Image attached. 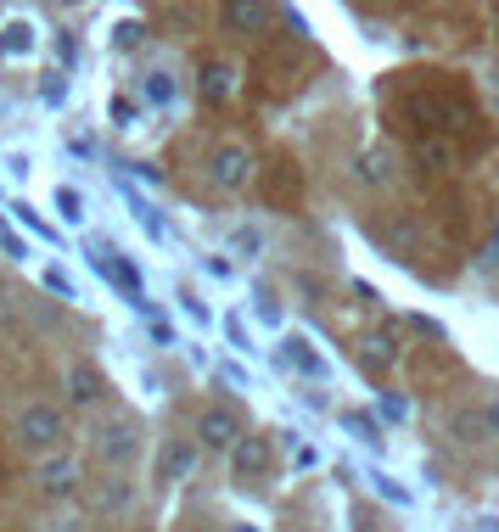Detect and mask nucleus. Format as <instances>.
I'll use <instances>...</instances> for the list:
<instances>
[{"mask_svg": "<svg viewBox=\"0 0 499 532\" xmlns=\"http://www.w3.org/2000/svg\"><path fill=\"white\" fill-rule=\"evenodd\" d=\"M483 426H488V432H494V437H499V398H494V404H488V409H483Z\"/></svg>", "mask_w": 499, "mask_h": 532, "instance_id": "24", "label": "nucleus"}, {"mask_svg": "<svg viewBox=\"0 0 499 532\" xmlns=\"http://www.w3.org/2000/svg\"><path fill=\"white\" fill-rule=\"evenodd\" d=\"M348 426H354V432H365L376 443V420H365V415H348Z\"/></svg>", "mask_w": 499, "mask_h": 532, "instance_id": "23", "label": "nucleus"}, {"mask_svg": "<svg viewBox=\"0 0 499 532\" xmlns=\"http://www.w3.org/2000/svg\"><path fill=\"white\" fill-rule=\"evenodd\" d=\"M129 493H135V488H129L124 476L113 471V476H101L96 488H90V504H96L101 516H118V510H124V504H129Z\"/></svg>", "mask_w": 499, "mask_h": 532, "instance_id": "12", "label": "nucleus"}, {"mask_svg": "<svg viewBox=\"0 0 499 532\" xmlns=\"http://www.w3.org/2000/svg\"><path fill=\"white\" fill-rule=\"evenodd\" d=\"M359 364H365L371 376H387V370L399 364V342H393V325H376V331L359 336Z\"/></svg>", "mask_w": 499, "mask_h": 532, "instance_id": "4", "label": "nucleus"}, {"mask_svg": "<svg viewBox=\"0 0 499 532\" xmlns=\"http://www.w3.org/2000/svg\"><path fill=\"white\" fill-rule=\"evenodd\" d=\"M236 252H258V230H236Z\"/></svg>", "mask_w": 499, "mask_h": 532, "instance_id": "22", "label": "nucleus"}, {"mask_svg": "<svg viewBox=\"0 0 499 532\" xmlns=\"http://www.w3.org/2000/svg\"><path fill=\"white\" fill-rule=\"evenodd\" d=\"M45 292H57V297H73V280L57 275V269H45Z\"/></svg>", "mask_w": 499, "mask_h": 532, "instance_id": "19", "label": "nucleus"}, {"mask_svg": "<svg viewBox=\"0 0 499 532\" xmlns=\"http://www.w3.org/2000/svg\"><path fill=\"white\" fill-rule=\"evenodd\" d=\"M73 488H79V460H73V454H51V460L40 465V493L45 499H68Z\"/></svg>", "mask_w": 499, "mask_h": 532, "instance_id": "6", "label": "nucleus"}, {"mask_svg": "<svg viewBox=\"0 0 499 532\" xmlns=\"http://www.w3.org/2000/svg\"><path fill=\"white\" fill-rule=\"evenodd\" d=\"M191 471H197V448L174 437V443L163 448V460H157V482H180V476H191Z\"/></svg>", "mask_w": 499, "mask_h": 532, "instance_id": "11", "label": "nucleus"}, {"mask_svg": "<svg viewBox=\"0 0 499 532\" xmlns=\"http://www.w3.org/2000/svg\"><path fill=\"white\" fill-rule=\"evenodd\" d=\"M455 432L466 437V443H477V437H483L488 426H483V415H455Z\"/></svg>", "mask_w": 499, "mask_h": 532, "instance_id": "18", "label": "nucleus"}, {"mask_svg": "<svg viewBox=\"0 0 499 532\" xmlns=\"http://www.w3.org/2000/svg\"><path fill=\"white\" fill-rule=\"evenodd\" d=\"M90 264H96L101 269V275H107V280H113V286H118V292H124V297H135V303H146V297H141V280H135V275H129V269H124V258H118V252H107V247H90Z\"/></svg>", "mask_w": 499, "mask_h": 532, "instance_id": "9", "label": "nucleus"}, {"mask_svg": "<svg viewBox=\"0 0 499 532\" xmlns=\"http://www.w3.org/2000/svg\"><path fill=\"white\" fill-rule=\"evenodd\" d=\"M45 532H85V521H79V516H62V521H51Z\"/></svg>", "mask_w": 499, "mask_h": 532, "instance_id": "21", "label": "nucleus"}, {"mask_svg": "<svg viewBox=\"0 0 499 532\" xmlns=\"http://www.w3.org/2000/svg\"><path fill=\"white\" fill-rule=\"evenodd\" d=\"M359 174H365V180H371V185H382V180H387V157H382V152L359 157Z\"/></svg>", "mask_w": 499, "mask_h": 532, "instance_id": "17", "label": "nucleus"}, {"mask_svg": "<svg viewBox=\"0 0 499 532\" xmlns=\"http://www.w3.org/2000/svg\"><path fill=\"white\" fill-rule=\"evenodd\" d=\"M68 398H73V404H96V398H101V376L90 370V364H73V370H68Z\"/></svg>", "mask_w": 499, "mask_h": 532, "instance_id": "13", "label": "nucleus"}, {"mask_svg": "<svg viewBox=\"0 0 499 532\" xmlns=\"http://www.w3.org/2000/svg\"><path fill=\"white\" fill-rule=\"evenodd\" d=\"M483 258H488V264H499V230H494V236H488V247H483Z\"/></svg>", "mask_w": 499, "mask_h": 532, "instance_id": "25", "label": "nucleus"}, {"mask_svg": "<svg viewBox=\"0 0 499 532\" xmlns=\"http://www.w3.org/2000/svg\"><path fill=\"white\" fill-rule=\"evenodd\" d=\"M0 247H6V258H23V241H17L6 224H0Z\"/></svg>", "mask_w": 499, "mask_h": 532, "instance_id": "20", "label": "nucleus"}, {"mask_svg": "<svg viewBox=\"0 0 499 532\" xmlns=\"http://www.w3.org/2000/svg\"><path fill=\"white\" fill-rule=\"evenodd\" d=\"M146 96H152L157 107H163V101H174V79H169V73H146Z\"/></svg>", "mask_w": 499, "mask_h": 532, "instance_id": "16", "label": "nucleus"}, {"mask_svg": "<svg viewBox=\"0 0 499 532\" xmlns=\"http://www.w3.org/2000/svg\"><path fill=\"white\" fill-rule=\"evenodd\" d=\"M286 359L298 364L303 376H326V364H320V359L309 353V342H303V336H292V342H286Z\"/></svg>", "mask_w": 499, "mask_h": 532, "instance_id": "14", "label": "nucleus"}, {"mask_svg": "<svg viewBox=\"0 0 499 532\" xmlns=\"http://www.w3.org/2000/svg\"><path fill=\"white\" fill-rule=\"evenodd\" d=\"M197 437L208 448H236V437H242V432H236V415H230V409H208V415L197 420Z\"/></svg>", "mask_w": 499, "mask_h": 532, "instance_id": "8", "label": "nucleus"}, {"mask_svg": "<svg viewBox=\"0 0 499 532\" xmlns=\"http://www.w3.org/2000/svg\"><path fill=\"white\" fill-rule=\"evenodd\" d=\"M17 443L34 448V454H45V448H57L62 443V409L51 404H34L23 409V420H17Z\"/></svg>", "mask_w": 499, "mask_h": 532, "instance_id": "1", "label": "nucleus"}, {"mask_svg": "<svg viewBox=\"0 0 499 532\" xmlns=\"http://www.w3.org/2000/svg\"><path fill=\"white\" fill-rule=\"evenodd\" d=\"M208 168H214V185H225V191H242V185L253 180V152H247V146H214Z\"/></svg>", "mask_w": 499, "mask_h": 532, "instance_id": "3", "label": "nucleus"}, {"mask_svg": "<svg viewBox=\"0 0 499 532\" xmlns=\"http://www.w3.org/2000/svg\"><path fill=\"white\" fill-rule=\"evenodd\" d=\"M230 96H236V68H230V62H208V68H202V101H208V107H225Z\"/></svg>", "mask_w": 499, "mask_h": 532, "instance_id": "10", "label": "nucleus"}, {"mask_svg": "<svg viewBox=\"0 0 499 532\" xmlns=\"http://www.w3.org/2000/svg\"><path fill=\"white\" fill-rule=\"evenodd\" d=\"M230 465H236V476H264L270 471V437H236V448H230Z\"/></svg>", "mask_w": 499, "mask_h": 532, "instance_id": "7", "label": "nucleus"}, {"mask_svg": "<svg viewBox=\"0 0 499 532\" xmlns=\"http://www.w3.org/2000/svg\"><path fill=\"white\" fill-rule=\"evenodd\" d=\"M236 532H253V527H236Z\"/></svg>", "mask_w": 499, "mask_h": 532, "instance_id": "26", "label": "nucleus"}, {"mask_svg": "<svg viewBox=\"0 0 499 532\" xmlns=\"http://www.w3.org/2000/svg\"><path fill=\"white\" fill-rule=\"evenodd\" d=\"M415 157H427L432 168H455V152H449L443 140H421V146H415Z\"/></svg>", "mask_w": 499, "mask_h": 532, "instance_id": "15", "label": "nucleus"}, {"mask_svg": "<svg viewBox=\"0 0 499 532\" xmlns=\"http://www.w3.org/2000/svg\"><path fill=\"white\" fill-rule=\"evenodd\" d=\"M96 460L101 465H129L135 454H141V432L129 426V420H107V426H96Z\"/></svg>", "mask_w": 499, "mask_h": 532, "instance_id": "2", "label": "nucleus"}, {"mask_svg": "<svg viewBox=\"0 0 499 532\" xmlns=\"http://www.w3.org/2000/svg\"><path fill=\"white\" fill-rule=\"evenodd\" d=\"M275 17L270 0H225V28L230 34H264Z\"/></svg>", "mask_w": 499, "mask_h": 532, "instance_id": "5", "label": "nucleus"}]
</instances>
